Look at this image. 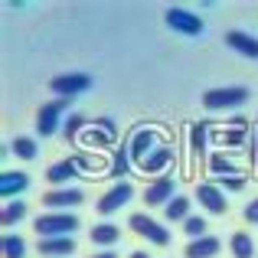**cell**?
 Wrapping results in <instances>:
<instances>
[{
  "mask_svg": "<svg viewBox=\"0 0 258 258\" xmlns=\"http://www.w3.org/2000/svg\"><path fill=\"white\" fill-rule=\"evenodd\" d=\"M39 239H62V235H72L79 229V216L76 213H43L33 222Z\"/></svg>",
  "mask_w": 258,
  "mask_h": 258,
  "instance_id": "1",
  "label": "cell"
},
{
  "mask_svg": "<svg viewBox=\"0 0 258 258\" xmlns=\"http://www.w3.org/2000/svg\"><path fill=\"white\" fill-rule=\"evenodd\" d=\"M248 101V88L242 85H232V88H209L206 95H203V105L209 108V111H229V108H239Z\"/></svg>",
  "mask_w": 258,
  "mask_h": 258,
  "instance_id": "2",
  "label": "cell"
},
{
  "mask_svg": "<svg viewBox=\"0 0 258 258\" xmlns=\"http://www.w3.org/2000/svg\"><path fill=\"white\" fill-rule=\"evenodd\" d=\"M69 101L72 98H56V101H46V105L39 108V114H36V131L43 134V138H52V134L66 124L62 114H66V108H69Z\"/></svg>",
  "mask_w": 258,
  "mask_h": 258,
  "instance_id": "3",
  "label": "cell"
},
{
  "mask_svg": "<svg viewBox=\"0 0 258 258\" xmlns=\"http://www.w3.org/2000/svg\"><path fill=\"white\" fill-rule=\"evenodd\" d=\"M127 226H131L141 239L154 242V245H167V242H170V229H164L157 219H151L147 213H134L131 219H127Z\"/></svg>",
  "mask_w": 258,
  "mask_h": 258,
  "instance_id": "4",
  "label": "cell"
},
{
  "mask_svg": "<svg viewBox=\"0 0 258 258\" xmlns=\"http://www.w3.org/2000/svg\"><path fill=\"white\" fill-rule=\"evenodd\" d=\"M164 144V138H160V131H154V127H138L131 138V144H127V151H131V160L134 164H144V157L151 151H157V147Z\"/></svg>",
  "mask_w": 258,
  "mask_h": 258,
  "instance_id": "5",
  "label": "cell"
},
{
  "mask_svg": "<svg viewBox=\"0 0 258 258\" xmlns=\"http://www.w3.org/2000/svg\"><path fill=\"white\" fill-rule=\"evenodd\" d=\"M49 88L59 95V98H76V95H82V92L92 88V76H85V72H66V76L52 79Z\"/></svg>",
  "mask_w": 258,
  "mask_h": 258,
  "instance_id": "6",
  "label": "cell"
},
{
  "mask_svg": "<svg viewBox=\"0 0 258 258\" xmlns=\"http://www.w3.org/2000/svg\"><path fill=\"white\" fill-rule=\"evenodd\" d=\"M164 20H167L170 30L183 33V36H200V33H203V20L196 17V13L183 10V7H170V10L164 13Z\"/></svg>",
  "mask_w": 258,
  "mask_h": 258,
  "instance_id": "7",
  "label": "cell"
},
{
  "mask_svg": "<svg viewBox=\"0 0 258 258\" xmlns=\"http://www.w3.org/2000/svg\"><path fill=\"white\" fill-rule=\"evenodd\" d=\"M131 196H134V186L127 180H121V183H114V186L108 189L98 203H95V209H98L101 216H111V213H118L124 203H131Z\"/></svg>",
  "mask_w": 258,
  "mask_h": 258,
  "instance_id": "8",
  "label": "cell"
},
{
  "mask_svg": "<svg viewBox=\"0 0 258 258\" xmlns=\"http://www.w3.org/2000/svg\"><path fill=\"white\" fill-rule=\"evenodd\" d=\"M196 200H200V206L206 209V213H213V216H226V209H229L226 193H222L219 183H200V186H196Z\"/></svg>",
  "mask_w": 258,
  "mask_h": 258,
  "instance_id": "9",
  "label": "cell"
},
{
  "mask_svg": "<svg viewBox=\"0 0 258 258\" xmlns=\"http://www.w3.org/2000/svg\"><path fill=\"white\" fill-rule=\"evenodd\" d=\"M85 200V193L79 186H62V189H49V193L43 196V203L49 209H72V206H79V203Z\"/></svg>",
  "mask_w": 258,
  "mask_h": 258,
  "instance_id": "10",
  "label": "cell"
},
{
  "mask_svg": "<svg viewBox=\"0 0 258 258\" xmlns=\"http://www.w3.org/2000/svg\"><path fill=\"white\" fill-rule=\"evenodd\" d=\"M170 200H173V176H157V180L144 189L147 206H167Z\"/></svg>",
  "mask_w": 258,
  "mask_h": 258,
  "instance_id": "11",
  "label": "cell"
},
{
  "mask_svg": "<svg viewBox=\"0 0 258 258\" xmlns=\"http://www.w3.org/2000/svg\"><path fill=\"white\" fill-rule=\"evenodd\" d=\"M30 189V176L20 173V170H7L0 176V196H4L7 203L10 200H20V193H26Z\"/></svg>",
  "mask_w": 258,
  "mask_h": 258,
  "instance_id": "12",
  "label": "cell"
},
{
  "mask_svg": "<svg viewBox=\"0 0 258 258\" xmlns=\"http://www.w3.org/2000/svg\"><path fill=\"white\" fill-rule=\"evenodd\" d=\"M76 176H79V164H76V160H59V164H52L49 170H46V180H49L56 189L69 186V180H76Z\"/></svg>",
  "mask_w": 258,
  "mask_h": 258,
  "instance_id": "13",
  "label": "cell"
},
{
  "mask_svg": "<svg viewBox=\"0 0 258 258\" xmlns=\"http://www.w3.org/2000/svg\"><path fill=\"white\" fill-rule=\"evenodd\" d=\"M226 46H232L239 56H248V59H258V36H248L242 30H232L226 33Z\"/></svg>",
  "mask_w": 258,
  "mask_h": 258,
  "instance_id": "14",
  "label": "cell"
},
{
  "mask_svg": "<svg viewBox=\"0 0 258 258\" xmlns=\"http://www.w3.org/2000/svg\"><path fill=\"white\" fill-rule=\"evenodd\" d=\"M170 164H173V151H170L167 144H160L157 151H151V154L144 157L141 170H144V173H160V170H167Z\"/></svg>",
  "mask_w": 258,
  "mask_h": 258,
  "instance_id": "15",
  "label": "cell"
},
{
  "mask_svg": "<svg viewBox=\"0 0 258 258\" xmlns=\"http://www.w3.org/2000/svg\"><path fill=\"white\" fill-rule=\"evenodd\" d=\"M209 138H213L209 121H196V124L189 127V151H193V157H203V154H206Z\"/></svg>",
  "mask_w": 258,
  "mask_h": 258,
  "instance_id": "16",
  "label": "cell"
},
{
  "mask_svg": "<svg viewBox=\"0 0 258 258\" xmlns=\"http://www.w3.org/2000/svg\"><path fill=\"white\" fill-rule=\"evenodd\" d=\"M76 252V239L72 235H62V239H39V255H49V258H62Z\"/></svg>",
  "mask_w": 258,
  "mask_h": 258,
  "instance_id": "17",
  "label": "cell"
},
{
  "mask_svg": "<svg viewBox=\"0 0 258 258\" xmlns=\"http://www.w3.org/2000/svg\"><path fill=\"white\" fill-rule=\"evenodd\" d=\"M219 239L216 235H203V239H193L186 245V258H213V255H219Z\"/></svg>",
  "mask_w": 258,
  "mask_h": 258,
  "instance_id": "18",
  "label": "cell"
},
{
  "mask_svg": "<svg viewBox=\"0 0 258 258\" xmlns=\"http://www.w3.org/2000/svg\"><path fill=\"white\" fill-rule=\"evenodd\" d=\"M88 239L95 242V245H114V242L121 239V229L118 226H111V222H101V226H95L92 232H88Z\"/></svg>",
  "mask_w": 258,
  "mask_h": 258,
  "instance_id": "19",
  "label": "cell"
},
{
  "mask_svg": "<svg viewBox=\"0 0 258 258\" xmlns=\"http://www.w3.org/2000/svg\"><path fill=\"white\" fill-rule=\"evenodd\" d=\"M209 173L219 176V180H222V176H242L239 167H235L226 154H213V157H209Z\"/></svg>",
  "mask_w": 258,
  "mask_h": 258,
  "instance_id": "20",
  "label": "cell"
},
{
  "mask_svg": "<svg viewBox=\"0 0 258 258\" xmlns=\"http://www.w3.org/2000/svg\"><path fill=\"white\" fill-rule=\"evenodd\" d=\"M127 167H131V151L121 144L118 151L111 154V170H108V176H114V180L121 183V176H127Z\"/></svg>",
  "mask_w": 258,
  "mask_h": 258,
  "instance_id": "21",
  "label": "cell"
},
{
  "mask_svg": "<svg viewBox=\"0 0 258 258\" xmlns=\"http://www.w3.org/2000/svg\"><path fill=\"white\" fill-rule=\"evenodd\" d=\"M164 216L170 222H186L189 219V200L186 196H173V200L164 206Z\"/></svg>",
  "mask_w": 258,
  "mask_h": 258,
  "instance_id": "22",
  "label": "cell"
},
{
  "mask_svg": "<svg viewBox=\"0 0 258 258\" xmlns=\"http://www.w3.org/2000/svg\"><path fill=\"white\" fill-rule=\"evenodd\" d=\"M229 248H232L235 258H255V242L248 232H235L232 239H229Z\"/></svg>",
  "mask_w": 258,
  "mask_h": 258,
  "instance_id": "23",
  "label": "cell"
},
{
  "mask_svg": "<svg viewBox=\"0 0 258 258\" xmlns=\"http://www.w3.org/2000/svg\"><path fill=\"white\" fill-rule=\"evenodd\" d=\"M245 138H248V131H239V127H232V124H229L226 131H213V141H216V144H226V147L245 144Z\"/></svg>",
  "mask_w": 258,
  "mask_h": 258,
  "instance_id": "24",
  "label": "cell"
},
{
  "mask_svg": "<svg viewBox=\"0 0 258 258\" xmlns=\"http://www.w3.org/2000/svg\"><path fill=\"white\" fill-rule=\"evenodd\" d=\"M0 248H4V258H26V242L20 235H4Z\"/></svg>",
  "mask_w": 258,
  "mask_h": 258,
  "instance_id": "25",
  "label": "cell"
},
{
  "mask_svg": "<svg viewBox=\"0 0 258 258\" xmlns=\"http://www.w3.org/2000/svg\"><path fill=\"white\" fill-rule=\"evenodd\" d=\"M26 216V203H20V200H10V203H4V226H17L20 219Z\"/></svg>",
  "mask_w": 258,
  "mask_h": 258,
  "instance_id": "26",
  "label": "cell"
},
{
  "mask_svg": "<svg viewBox=\"0 0 258 258\" xmlns=\"http://www.w3.org/2000/svg\"><path fill=\"white\" fill-rule=\"evenodd\" d=\"M10 151L17 154L20 160H36V151H39V147H36V141H33V138H17L10 144Z\"/></svg>",
  "mask_w": 258,
  "mask_h": 258,
  "instance_id": "27",
  "label": "cell"
},
{
  "mask_svg": "<svg viewBox=\"0 0 258 258\" xmlns=\"http://www.w3.org/2000/svg\"><path fill=\"white\" fill-rule=\"evenodd\" d=\"M62 134H66V141H76L79 134H85V118L82 114H69L62 124Z\"/></svg>",
  "mask_w": 258,
  "mask_h": 258,
  "instance_id": "28",
  "label": "cell"
},
{
  "mask_svg": "<svg viewBox=\"0 0 258 258\" xmlns=\"http://www.w3.org/2000/svg\"><path fill=\"white\" fill-rule=\"evenodd\" d=\"M82 141H85V144H92V147H105V144H111V134H108V131H101V127H85V134H82Z\"/></svg>",
  "mask_w": 258,
  "mask_h": 258,
  "instance_id": "29",
  "label": "cell"
},
{
  "mask_svg": "<svg viewBox=\"0 0 258 258\" xmlns=\"http://www.w3.org/2000/svg\"><path fill=\"white\" fill-rule=\"evenodd\" d=\"M183 232L189 235V242L203 239V235H206V219H203V216H189V219L183 222Z\"/></svg>",
  "mask_w": 258,
  "mask_h": 258,
  "instance_id": "30",
  "label": "cell"
},
{
  "mask_svg": "<svg viewBox=\"0 0 258 258\" xmlns=\"http://www.w3.org/2000/svg\"><path fill=\"white\" fill-rule=\"evenodd\" d=\"M219 186L222 189H242V186H245V180H242V176H222Z\"/></svg>",
  "mask_w": 258,
  "mask_h": 258,
  "instance_id": "31",
  "label": "cell"
},
{
  "mask_svg": "<svg viewBox=\"0 0 258 258\" xmlns=\"http://www.w3.org/2000/svg\"><path fill=\"white\" fill-rule=\"evenodd\" d=\"M95 127H101V131H108L111 138H118V124H114L111 118H98V121H95Z\"/></svg>",
  "mask_w": 258,
  "mask_h": 258,
  "instance_id": "32",
  "label": "cell"
},
{
  "mask_svg": "<svg viewBox=\"0 0 258 258\" xmlns=\"http://www.w3.org/2000/svg\"><path fill=\"white\" fill-rule=\"evenodd\" d=\"M242 216H245L248 222H258V200H252V203H248V206H245V213H242Z\"/></svg>",
  "mask_w": 258,
  "mask_h": 258,
  "instance_id": "33",
  "label": "cell"
},
{
  "mask_svg": "<svg viewBox=\"0 0 258 258\" xmlns=\"http://www.w3.org/2000/svg\"><path fill=\"white\" fill-rule=\"evenodd\" d=\"M92 258H118L114 252H101V255H92Z\"/></svg>",
  "mask_w": 258,
  "mask_h": 258,
  "instance_id": "34",
  "label": "cell"
},
{
  "mask_svg": "<svg viewBox=\"0 0 258 258\" xmlns=\"http://www.w3.org/2000/svg\"><path fill=\"white\" fill-rule=\"evenodd\" d=\"M131 258H151L147 252H131Z\"/></svg>",
  "mask_w": 258,
  "mask_h": 258,
  "instance_id": "35",
  "label": "cell"
}]
</instances>
